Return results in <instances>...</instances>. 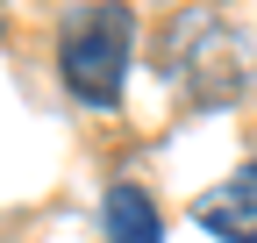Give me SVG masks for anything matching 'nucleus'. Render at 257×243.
<instances>
[{"mask_svg": "<svg viewBox=\"0 0 257 243\" xmlns=\"http://www.w3.org/2000/svg\"><path fill=\"white\" fill-rule=\"evenodd\" d=\"M128 65H136V8L128 0H93L57 29V79L86 107H114Z\"/></svg>", "mask_w": 257, "mask_h": 243, "instance_id": "obj_2", "label": "nucleus"}, {"mask_svg": "<svg viewBox=\"0 0 257 243\" xmlns=\"http://www.w3.org/2000/svg\"><path fill=\"white\" fill-rule=\"evenodd\" d=\"M100 215H107V243H165V222H157L150 193L128 186V179H114V186H107Z\"/></svg>", "mask_w": 257, "mask_h": 243, "instance_id": "obj_4", "label": "nucleus"}, {"mask_svg": "<svg viewBox=\"0 0 257 243\" xmlns=\"http://www.w3.org/2000/svg\"><path fill=\"white\" fill-rule=\"evenodd\" d=\"M157 72L193 107H236V100L257 93V43H250L243 22L214 15V8H186L157 36Z\"/></svg>", "mask_w": 257, "mask_h": 243, "instance_id": "obj_1", "label": "nucleus"}, {"mask_svg": "<svg viewBox=\"0 0 257 243\" xmlns=\"http://www.w3.org/2000/svg\"><path fill=\"white\" fill-rule=\"evenodd\" d=\"M193 222L221 243H257V165H236L229 179H214L193 200Z\"/></svg>", "mask_w": 257, "mask_h": 243, "instance_id": "obj_3", "label": "nucleus"}]
</instances>
